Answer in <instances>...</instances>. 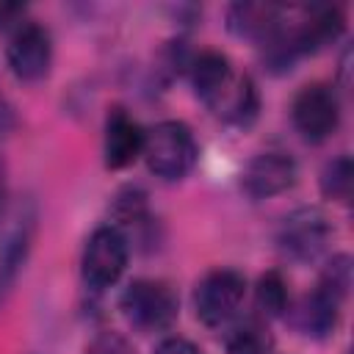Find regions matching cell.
<instances>
[{
	"instance_id": "1",
	"label": "cell",
	"mask_w": 354,
	"mask_h": 354,
	"mask_svg": "<svg viewBox=\"0 0 354 354\" xmlns=\"http://www.w3.org/2000/svg\"><path fill=\"white\" fill-rule=\"evenodd\" d=\"M39 224V207L30 196H6L0 205V301L17 282Z\"/></svg>"
},
{
	"instance_id": "2",
	"label": "cell",
	"mask_w": 354,
	"mask_h": 354,
	"mask_svg": "<svg viewBox=\"0 0 354 354\" xmlns=\"http://www.w3.org/2000/svg\"><path fill=\"white\" fill-rule=\"evenodd\" d=\"M196 155H199V147L185 122L166 119V122H158L144 136L141 158L147 160V169L160 180H169V183L183 180L194 169Z\"/></svg>"
},
{
	"instance_id": "3",
	"label": "cell",
	"mask_w": 354,
	"mask_h": 354,
	"mask_svg": "<svg viewBox=\"0 0 354 354\" xmlns=\"http://www.w3.org/2000/svg\"><path fill=\"white\" fill-rule=\"evenodd\" d=\"M119 310L136 332L149 335V332H166L177 321L180 301H177V293L166 282L136 279L124 288L119 299Z\"/></svg>"
},
{
	"instance_id": "4",
	"label": "cell",
	"mask_w": 354,
	"mask_h": 354,
	"mask_svg": "<svg viewBox=\"0 0 354 354\" xmlns=\"http://www.w3.org/2000/svg\"><path fill=\"white\" fill-rule=\"evenodd\" d=\"M127 260H130L127 235L113 224H102L88 235V241L83 246L80 277H83L86 288L108 290L122 279Z\"/></svg>"
},
{
	"instance_id": "5",
	"label": "cell",
	"mask_w": 354,
	"mask_h": 354,
	"mask_svg": "<svg viewBox=\"0 0 354 354\" xmlns=\"http://www.w3.org/2000/svg\"><path fill=\"white\" fill-rule=\"evenodd\" d=\"M246 296V279L235 268H213L194 288V310L205 326L230 324Z\"/></svg>"
},
{
	"instance_id": "6",
	"label": "cell",
	"mask_w": 354,
	"mask_h": 354,
	"mask_svg": "<svg viewBox=\"0 0 354 354\" xmlns=\"http://www.w3.org/2000/svg\"><path fill=\"white\" fill-rule=\"evenodd\" d=\"M332 241V224L318 207H296L279 224V252L293 263H315Z\"/></svg>"
},
{
	"instance_id": "7",
	"label": "cell",
	"mask_w": 354,
	"mask_h": 354,
	"mask_svg": "<svg viewBox=\"0 0 354 354\" xmlns=\"http://www.w3.org/2000/svg\"><path fill=\"white\" fill-rule=\"evenodd\" d=\"M290 119L299 136L310 144L326 141L340 124V100L337 91L326 83H307L299 88L290 105Z\"/></svg>"
},
{
	"instance_id": "8",
	"label": "cell",
	"mask_w": 354,
	"mask_h": 354,
	"mask_svg": "<svg viewBox=\"0 0 354 354\" xmlns=\"http://www.w3.org/2000/svg\"><path fill=\"white\" fill-rule=\"evenodd\" d=\"M6 61L17 80L36 83L47 77L53 66V36L41 22L25 19L17 30H11L6 44Z\"/></svg>"
},
{
	"instance_id": "9",
	"label": "cell",
	"mask_w": 354,
	"mask_h": 354,
	"mask_svg": "<svg viewBox=\"0 0 354 354\" xmlns=\"http://www.w3.org/2000/svg\"><path fill=\"white\" fill-rule=\"evenodd\" d=\"M299 177L296 160L285 152H260L254 155L241 177L243 191L252 199H271L282 191H288Z\"/></svg>"
},
{
	"instance_id": "10",
	"label": "cell",
	"mask_w": 354,
	"mask_h": 354,
	"mask_svg": "<svg viewBox=\"0 0 354 354\" xmlns=\"http://www.w3.org/2000/svg\"><path fill=\"white\" fill-rule=\"evenodd\" d=\"M144 136H147V130L124 108H113L105 119V136H102L105 166L108 169H127L136 158H141Z\"/></svg>"
},
{
	"instance_id": "11",
	"label": "cell",
	"mask_w": 354,
	"mask_h": 354,
	"mask_svg": "<svg viewBox=\"0 0 354 354\" xmlns=\"http://www.w3.org/2000/svg\"><path fill=\"white\" fill-rule=\"evenodd\" d=\"M285 19L288 11L268 3H235L227 8V28L235 36L249 39L260 47H266L282 30Z\"/></svg>"
},
{
	"instance_id": "12",
	"label": "cell",
	"mask_w": 354,
	"mask_h": 354,
	"mask_svg": "<svg viewBox=\"0 0 354 354\" xmlns=\"http://www.w3.org/2000/svg\"><path fill=\"white\" fill-rule=\"evenodd\" d=\"M207 108L227 124H235V127H246L254 122L257 116V108H260V97H257V88H254V80L249 75H232L230 83L207 102Z\"/></svg>"
},
{
	"instance_id": "13",
	"label": "cell",
	"mask_w": 354,
	"mask_h": 354,
	"mask_svg": "<svg viewBox=\"0 0 354 354\" xmlns=\"http://www.w3.org/2000/svg\"><path fill=\"white\" fill-rule=\"evenodd\" d=\"M337 315H340V299H335L329 290H324L321 285H315V290L307 293L296 304V310H293V326L301 335L321 340L329 332H335Z\"/></svg>"
},
{
	"instance_id": "14",
	"label": "cell",
	"mask_w": 354,
	"mask_h": 354,
	"mask_svg": "<svg viewBox=\"0 0 354 354\" xmlns=\"http://www.w3.org/2000/svg\"><path fill=\"white\" fill-rule=\"evenodd\" d=\"M188 75H191V86L196 91V97L207 105L235 75L230 58L218 50H202L188 61Z\"/></svg>"
},
{
	"instance_id": "15",
	"label": "cell",
	"mask_w": 354,
	"mask_h": 354,
	"mask_svg": "<svg viewBox=\"0 0 354 354\" xmlns=\"http://www.w3.org/2000/svg\"><path fill=\"white\" fill-rule=\"evenodd\" d=\"M271 348H274V337L266 318L260 315L241 318L224 332L227 354H271Z\"/></svg>"
},
{
	"instance_id": "16",
	"label": "cell",
	"mask_w": 354,
	"mask_h": 354,
	"mask_svg": "<svg viewBox=\"0 0 354 354\" xmlns=\"http://www.w3.org/2000/svg\"><path fill=\"white\" fill-rule=\"evenodd\" d=\"M254 304H257L260 318H279V315L288 313L290 296H288V282L282 279L279 271H266V274L257 279Z\"/></svg>"
},
{
	"instance_id": "17",
	"label": "cell",
	"mask_w": 354,
	"mask_h": 354,
	"mask_svg": "<svg viewBox=\"0 0 354 354\" xmlns=\"http://www.w3.org/2000/svg\"><path fill=\"white\" fill-rule=\"evenodd\" d=\"M351 177H354L351 158H348V155L332 158V160L321 169V194H324L326 199L346 202V199L351 196Z\"/></svg>"
},
{
	"instance_id": "18",
	"label": "cell",
	"mask_w": 354,
	"mask_h": 354,
	"mask_svg": "<svg viewBox=\"0 0 354 354\" xmlns=\"http://www.w3.org/2000/svg\"><path fill=\"white\" fill-rule=\"evenodd\" d=\"M318 285H321L324 290H329L335 299L343 301L346 293H348V288H351V257H348V254H335V257L326 263V268H324Z\"/></svg>"
},
{
	"instance_id": "19",
	"label": "cell",
	"mask_w": 354,
	"mask_h": 354,
	"mask_svg": "<svg viewBox=\"0 0 354 354\" xmlns=\"http://www.w3.org/2000/svg\"><path fill=\"white\" fill-rule=\"evenodd\" d=\"M83 354H136V348L119 332H100L97 337L88 340Z\"/></svg>"
},
{
	"instance_id": "20",
	"label": "cell",
	"mask_w": 354,
	"mask_h": 354,
	"mask_svg": "<svg viewBox=\"0 0 354 354\" xmlns=\"http://www.w3.org/2000/svg\"><path fill=\"white\" fill-rule=\"evenodd\" d=\"M152 354H202V348H199L196 343H191L188 337L171 335V337H163V340L155 346Z\"/></svg>"
},
{
	"instance_id": "21",
	"label": "cell",
	"mask_w": 354,
	"mask_h": 354,
	"mask_svg": "<svg viewBox=\"0 0 354 354\" xmlns=\"http://www.w3.org/2000/svg\"><path fill=\"white\" fill-rule=\"evenodd\" d=\"M25 22V6L19 3H0V33L17 30Z\"/></svg>"
}]
</instances>
